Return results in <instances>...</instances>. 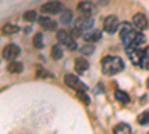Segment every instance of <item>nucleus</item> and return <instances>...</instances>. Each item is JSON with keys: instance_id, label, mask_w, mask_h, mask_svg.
Masks as SVG:
<instances>
[{"instance_id": "9d476101", "label": "nucleus", "mask_w": 149, "mask_h": 134, "mask_svg": "<svg viewBox=\"0 0 149 134\" xmlns=\"http://www.w3.org/2000/svg\"><path fill=\"white\" fill-rule=\"evenodd\" d=\"M78 10L81 12L82 15L93 17V14L95 12V5L93 2H90V0H84V2L78 3Z\"/></svg>"}, {"instance_id": "cd10ccee", "label": "nucleus", "mask_w": 149, "mask_h": 134, "mask_svg": "<svg viewBox=\"0 0 149 134\" xmlns=\"http://www.w3.org/2000/svg\"><path fill=\"white\" fill-rule=\"evenodd\" d=\"M97 5H100V6H106V5H109V0H97Z\"/></svg>"}, {"instance_id": "ddd939ff", "label": "nucleus", "mask_w": 149, "mask_h": 134, "mask_svg": "<svg viewBox=\"0 0 149 134\" xmlns=\"http://www.w3.org/2000/svg\"><path fill=\"white\" fill-rule=\"evenodd\" d=\"M73 67H74V72L79 73V75H82L84 72H86V70L90 69V63L86 61V60H85L84 57H79V58L74 60V64H73Z\"/></svg>"}, {"instance_id": "412c9836", "label": "nucleus", "mask_w": 149, "mask_h": 134, "mask_svg": "<svg viewBox=\"0 0 149 134\" xmlns=\"http://www.w3.org/2000/svg\"><path fill=\"white\" fill-rule=\"evenodd\" d=\"M143 70H149V48H145V52H143V57H142V61H140V66Z\"/></svg>"}, {"instance_id": "dca6fc26", "label": "nucleus", "mask_w": 149, "mask_h": 134, "mask_svg": "<svg viewBox=\"0 0 149 134\" xmlns=\"http://www.w3.org/2000/svg\"><path fill=\"white\" fill-rule=\"evenodd\" d=\"M8 72H9V73H14V75H18V73L22 72V63L12 60V61L8 64Z\"/></svg>"}, {"instance_id": "7ed1b4c3", "label": "nucleus", "mask_w": 149, "mask_h": 134, "mask_svg": "<svg viewBox=\"0 0 149 134\" xmlns=\"http://www.w3.org/2000/svg\"><path fill=\"white\" fill-rule=\"evenodd\" d=\"M93 26H94L93 17L82 15V17H79L76 21H74L73 27H72V36H73V37H79V36H84L88 30L93 28Z\"/></svg>"}, {"instance_id": "a211bd4d", "label": "nucleus", "mask_w": 149, "mask_h": 134, "mask_svg": "<svg viewBox=\"0 0 149 134\" xmlns=\"http://www.w3.org/2000/svg\"><path fill=\"white\" fill-rule=\"evenodd\" d=\"M72 19H73L72 10H63V14L60 15V22L64 24V26H69V24H72Z\"/></svg>"}, {"instance_id": "f8f14e48", "label": "nucleus", "mask_w": 149, "mask_h": 134, "mask_svg": "<svg viewBox=\"0 0 149 134\" xmlns=\"http://www.w3.org/2000/svg\"><path fill=\"white\" fill-rule=\"evenodd\" d=\"M37 22H39V26H40L43 30H48V31H54V30H57V22H55L54 19H51L48 15L39 17V18H37Z\"/></svg>"}, {"instance_id": "c85d7f7f", "label": "nucleus", "mask_w": 149, "mask_h": 134, "mask_svg": "<svg viewBox=\"0 0 149 134\" xmlns=\"http://www.w3.org/2000/svg\"><path fill=\"white\" fill-rule=\"evenodd\" d=\"M146 88L149 90V78H148V81H146Z\"/></svg>"}, {"instance_id": "0eeeda50", "label": "nucleus", "mask_w": 149, "mask_h": 134, "mask_svg": "<svg viewBox=\"0 0 149 134\" xmlns=\"http://www.w3.org/2000/svg\"><path fill=\"white\" fill-rule=\"evenodd\" d=\"M119 28V19L115 15H109L104 18L103 21V30L109 34H113L116 30Z\"/></svg>"}, {"instance_id": "b1692460", "label": "nucleus", "mask_w": 149, "mask_h": 134, "mask_svg": "<svg viewBox=\"0 0 149 134\" xmlns=\"http://www.w3.org/2000/svg\"><path fill=\"white\" fill-rule=\"evenodd\" d=\"M24 21H27V22H33L37 19V14H36V10H27L26 14L22 15Z\"/></svg>"}, {"instance_id": "f3484780", "label": "nucleus", "mask_w": 149, "mask_h": 134, "mask_svg": "<svg viewBox=\"0 0 149 134\" xmlns=\"http://www.w3.org/2000/svg\"><path fill=\"white\" fill-rule=\"evenodd\" d=\"M113 133L115 134H128V133H131V127L125 122H119L113 127Z\"/></svg>"}, {"instance_id": "f03ea898", "label": "nucleus", "mask_w": 149, "mask_h": 134, "mask_svg": "<svg viewBox=\"0 0 149 134\" xmlns=\"http://www.w3.org/2000/svg\"><path fill=\"white\" fill-rule=\"evenodd\" d=\"M122 70H124V61L119 57L107 55L102 60V72L106 76H113Z\"/></svg>"}, {"instance_id": "4468645a", "label": "nucleus", "mask_w": 149, "mask_h": 134, "mask_svg": "<svg viewBox=\"0 0 149 134\" xmlns=\"http://www.w3.org/2000/svg\"><path fill=\"white\" fill-rule=\"evenodd\" d=\"M102 39V33L95 30V31H91V33H85L84 34V40L90 42V43H94V42H98Z\"/></svg>"}, {"instance_id": "9b49d317", "label": "nucleus", "mask_w": 149, "mask_h": 134, "mask_svg": "<svg viewBox=\"0 0 149 134\" xmlns=\"http://www.w3.org/2000/svg\"><path fill=\"white\" fill-rule=\"evenodd\" d=\"M133 26L137 28V30H146L148 27H149V21H148V18H146V15L145 14H136L134 17H133Z\"/></svg>"}, {"instance_id": "6e6552de", "label": "nucleus", "mask_w": 149, "mask_h": 134, "mask_svg": "<svg viewBox=\"0 0 149 134\" xmlns=\"http://www.w3.org/2000/svg\"><path fill=\"white\" fill-rule=\"evenodd\" d=\"M40 10L43 12V14H58V12L63 10V5H61V2H58V0H51V2H46L40 6Z\"/></svg>"}, {"instance_id": "1a4fd4ad", "label": "nucleus", "mask_w": 149, "mask_h": 134, "mask_svg": "<svg viewBox=\"0 0 149 134\" xmlns=\"http://www.w3.org/2000/svg\"><path fill=\"white\" fill-rule=\"evenodd\" d=\"M125 52H127L128 58L131 60V63L134 66H140L145 49H140V48H125Z\"/></svg>"}, {"instance_id": "423d86ee", "label": "nucleus", "mask_w": 149, "mask_h": 134, "mask_svg": "<svg viewBox=\"0 0 149 134\" xmlns=\"http://www.w3.org/2000/svg\"><path fill=\"white\" fill-rule=\"evenodd\" d=\"M21 49H19V46L15 45V43H9L3 48V51H2V57L5 60H8V61H12V60H15L18 55H19Z\"/></svg>"}, {"instance_id": "f257e3e1", "label": "nucleus", "mask_w": 149, "mask_h": 134, "mask_svg": "<svg viewBox=\"0 0 149 134\" xmlns=\"http://www.w3.org/2000/svg\"><path fill=\"white\" fill-rule=\"evenodd\" d=\"M119 37L124 48H140L146 43L145 34L137 28H133L128 22L119 24Z\"/></svg>"}, {"instance_id": "a878e982", "label": "nucleus", "mask_w": 149, "mask_h": 134, "mask_svg": "<svg viewBox=\"0 0 149 134\" xmlns=\"http://www.w3.org/2000/svg\"><path fill=\"white\" fill-rule=\"evenodd\" d=\"M36 76H37V78H48V76H51V75H49V73H48L45 69L36 67Z\"/></svg>"}, {"instance_id": "bb28decb", "label": "nucleus", "mask_w": 149, "mask_h": 134, "mask_svg": "<svg viewBox=\"0 0 149 134\" xmlns=\"http://www.w3.org/2000/svg\"><path fill=\"white\" fill-rule=\"evenodd\" d=\"M78 97H79L81 101H84V104H90V97L85 94V91H79L78 92Z\"/></svg>"}, {"instance_id": "5701e85b", "label": "nucleus", "mask_w": 149, "mask_h": 134, "mask_svg": "<svg viewBox=\"0 0 149 134\" xmlns=\"http://www.w3.org/2000/svg\"><path fill=\"white\" fill-rule=\"evenodd\" d=\"M137 121H139V124H140V125L149 127V109H148V110H145L143 113H140V115H139Z\"/></svg>"}, {"instance_id": "2eb2a0df", "label": "nucleus", "mask_w": 149, "mask_h": 134, "mask_svg": "<svg viewBox=\"0 0 149 134\" xmlns=\"http://www.w3.org/2000/svg\"><path fill=\"white\" fill-rule=\"evenodd\" d=\"M18 31H19V27L15 26V24H10V22L5 24V26L2 27V34H5V36L15 34V33H18Z\"/></svg>"}, {"instance_id": "aec40b11", "label": "nucleus", "mask_w": 149, "mask_h": 134, "mask_svg": "<svg viewBox=\"0 0 149 134\" xmlns=\"http://www.w3.org/2000/svg\"><path fill=\"white\" fill-rule=\"evenodd\" d=\"M51 58H52V60L63 58V49H61L60 45H54V46L51 48Z\"/></svg>"}, {"instance_id": "6ab92c4d", "label": "nucleus", "mask_w": 149, "mask_h": 134, "mask_svg": "<svg viewBox=\"0 0 149 134\" xmlns=\"http://www.w3.org/2000/svg\"><path fill=\"white\" fill-rule=\"evenodd\" d=\"M33 45H34L36 49H42V48L45 46V42H43V36H42V33H36V34L33 36Z\"/></svg>"}, {"instance_id": "393cba45", "label": "nucleus", "mask_w": 149, "mask_h": 134, "mask_svg": "<svg viewBox=\"0 0 149 134\" xmlns=\"http://www.w3.org/2000/svg\"><path fill=\"white\" fill-rule=\"evenodd\" d=\"M81 52H82V55H91V54L94 52V45L88 42L86 45H84V46L81 48Z\"/></svg>"}, {"instance_id": "20e7f679", "label": "nucleus", "mask_w": 149, "mask_h": 134, "mask_svg": "<svg viewBox=\"0 0 149 134\" xmlns=\"http://www.w3.org/2000/svg\"><path fill=\"white\" fill-rule=\"evenodd\" d=\"M57 39L61 45H64L69 51H76L78 49L76 40H74V37L72 36V33H69L67 30H58L57 31Z\"/></svg>"}, {"instance_id": "4be33fe9", "label": "nucleus", "mask_w": 149, "mask_h": 134, "mask_svg": "<svg viewBox=\"0 0 149 134\" xmlns=\"http://www.w3.org/2000/svg\"><path fill=\"white\" fill-rule=\"evenodd\" d=\"M115 97H116V100H118L119 103H124V104L130 103V97H128V94H127V92H124V91H116V92H115Z\"/></svg>"}, {"instance_id": "39448f33", "label": "nucleus", "mask_w": 149, "mask_h": 134, "mask_svg": "<svg viewBox=\"0 0 149 134\" xmlns=\"http://www.w3.org/2000/svg\"><path fill=\"white\" fill-rule=\"evenodd\" d=\"M64 83L67 85L69 88L74 90L76 92H79V91H86V90H88V88H86V85H85L78 76L72 75V73H67V75L64 76Z\"/></svg>"}]
</instances>
